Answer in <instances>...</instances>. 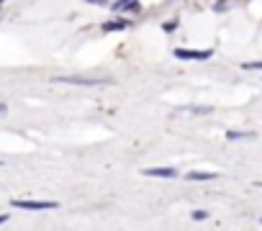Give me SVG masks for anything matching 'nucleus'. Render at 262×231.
Wrapping results in <instances>:
<instances>
[{
    "label": "nucleus",
    "instance_id": "nucleus-1",
    "mask_svg": "<svg viewBox=\"0 0 262 231\" xmlns=\"http://www.w3.org/2000/svg\"><path fill=\"white\" fill-rule=\"evenodd\" d=\"M52 82H67V85H111V77H82V75H70V77H54Z\"/></svg>",
    "mask_w": 262,
    "mask_h": 231
},
{
    "label": "nucleus",
    "instance_id": "nucleus-2",
    "mask_svg": "<svg viewBox=\"0 0 262 231\" xmlns=\"http://www.w3.org/2000/svg\"><path fill=\"white\" fill-rule=\"evenodd\" d=\"M16 208H24V211H54L57 203L54 200H13Z\"/></svg>",
    "mask_w": 262,
    "mask_h": 231
},
{
    "label": "nucleus",
    "instance_id": "nucleus-3",
    "mask_svg": "<svg viewBox=\"0 0 262 231\" xmlns=\"http://www.w3.org/2000/svg\"><path fill=\"white\" fill-rule=\"evenodd\" d=\"M211 54H213L211 49H175V57H178V59H193V62L208 59Z\"/></svg>",
    "mask_w": 262,
    "mask_h": 231
},
{
    "label": "nucleus",
    "instance_id": "nucleus-4",
    "mask_svg": "<svg viewBox=\"0 0 262 231\" xmlns=\"http://www.w3.org/2000/svg\"><path fill=\"white\" fill-rule=\"evenodd\" d=\"M142 175H147V177H165V180H170V177H178V170H175V167H147Z\"/></svg>",
    "mask_w": 262,
    "mask_h": 231
},
{
    "label": "nucleus",
    "instance_id": "nucleus-5",
    "mask_svg": "<svg viewBox=\"0 0 262 231\" xmlns=\"http://www.w3.org/2000/svg\"><path fill=\"white\" fill-rule=\"evenodd\" d=\"M219 175L216 172H188L185 175V180H190V182H206V180H216Z\"/></svg>",
    "mask_w": 262,
    "mask_h": 231
},
{
    "label": "nucleus",
    "instance_id": "nucleus-6",
    "mask_svg": "<svg viewBox=\"0 0 262 231\" xmlns=\"http://www.w3.org/2000/svg\"><path fill=\"white\" fill-rule=\"evenodd\" d=\"M126 26H128V21H121V18H118V21H108V24H103V26H100V31L113 34V31H123Z\"/></svg>",
    "mask_w": 262,
    "mask_h": 231
},
{
    "label": "nucleus",
    "instance_id": "nucleus-7",
    "mask_svg": "<svg viewBox=\"0 0 262 231\" xmlns=\"http://www.w3.org/2000/svg\"><path fill=\"white\" fill-rule=\"evenodd\" d=\"M252 136H254V134H249V131H229V134H226L229 142H236V139H252Z\"/></svg>",
    "mask_w": 262,
    "mask_h": 231
},
{
    "label": "nucleus",
    "instance_id": "nucleus-8",
    "mask_svg": "<svg viewBox=\"0 0 262 231\" xmlns=\"http://www.w3.org/2000/svg\"><path fill=\"white\" fill-rule=\"evenodd\" d=\"M190 218H193V221H206V218H208V213H206V211H193V213H190Z\"/></svg>",
    "mask_w": 262,
    "mask_h": 231
},
{
    "label": "nucleus",
    "instance_id": "nucleus-9",
    "mask_svg": "<svg viewBox=\"0 0 262 231\" xmlns=\"http://www.w3.org/2000/svg\"><path fill=\"white\" fill-rule=\"evenodd\" d=\"M244 70H262V62H244Z\"/></svg>",
    "mask_w": 262,
    "mask_h": 231
},
{
    "label": "nucleus",
    "instance_id": "nucleus-10",
    "mask_svg": "<svg viewBox=\"0 0 262 231\" xmlns=\"http://www.w3.org/2000/svg\"><path fill=\"white\" fill-rule=\"evenodd\" d=\"M6 113H8V105H6V103H0V115H6Z\"/></svg>",
    "mask_w": 262,
    "mask_h": 231
},
{
    "label": "nucleus",
    "instance_id": "nucleus-11",
    "mask_svg": "<svg viewBox=\"0 0 262 231\" xmlns=\"http://www.w3.org/2000/svg\"><path fill=\"white\" fill-rule=\"evenodd\" d=\"M88 3H95V6H103V3H105V0H88Z\"/></svg>",
    "mask_w": 262,
    "mask_h": 231
},
{
    "label": "nucleus",
    "instance_id": "nucleus-12",
    "mask_svg": "<svg viewBox=\"0 0 262 231\" xmlns=\"http://www.w3.org/2000/svg\"><path fill=\"white\" fill-rule=\"evenodd\" d=\"M6 221H8V216H6V213H0V223H6Z\"/></svg>",
    "mask_w": 262,
    "mask_h": 231
},
{
    "label": "nucleus",
    "instance_id": "nucleus-13",
    "mask_svg": "<svg viewBox=\"0 0 262 231\" xmlns=\"http://www.w3.org/2000/svg\"><path fill=\"white\" fill-rule=\"evenodd\" d=\"M3 3H6V0H0V6H3Z\"/></svg>",
    "mask_w": 262,
    "mask_h": 231
}]
</instances>
